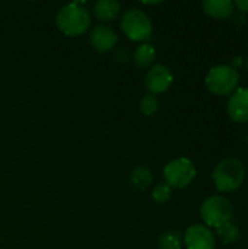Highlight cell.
I'll list each match as a JSON object with an SVG mask.
<instances>
[{
	"label": "cell",
	"mask_w": 248,
	"mask_h": 249,
	"mask_svg": "<svg viewBox=\"0 0 248 249\" xmlns=\"http://www.w3.org/2000/svg\"><path fill=\"white\" fill-rule=\"evenodd\" d=\"M92 13L99 22H104L105 25L115 20L120 16L121 4L117 0H99L94 4Z\"/></svg>",
	"instance_id": "11"
},
{
	"label": "cell",
	"mask_w": 248,
	"mask_h": 249,
	"mask_svg": "<svg viewBox=\"0 0 248 249\" xmlns=\"http://www.w3.org/2000/svg\"><path fill=\"white\" fill-rule=\"evenodd\" d=\"M203 12L215 19L229 18L234 12V1L231 0H205L202 3Z\"/></svg>",
	"instance_id": "12"
},
{
	"label": "cell",
	"mask_w": 248,
	"mask_h": 249,
	"mask_svg": "<svg viewBox=\"0 0 248 249\" xmlns=\"http://www.w3.org/2000/svg\"><path fill=\"white\" fill-rule=\"evenodd\" d=\"M113 58H114V61L118 63V64H126V63L129 61L130 55H129V53H127L124 48H117V50H114Z\"/></svg>",
	"instance_id": "19"
},
{
	"label": "cell",
	"mask_w": 248,
	"mask_h": 249,
	"mask_svg": "<svg viewBox=\"0 0 248 249\" xmlns=\"http://www.w3.org/2000/svg\"><path fill=\"white\" fill-rule=\"evenodd\" d=\"M184 245L187 249H215L216 236L205 225H193L184 233Z\"/></svg>",
	"instance_id": "8"
},
{
	"label": "cell",
	"mask_w": 248,
	"mask_h": 249,
	"mask_svg": "<svg viewBox=\"0 0 248 249\" xmlns=\"http://www.w3.org/2000/svg\"><path fill=\"white\" fill-rule=\"evenodd\" d=\"M183 238L178 231H167L158 239V249H181Z\"/></svg>",
	"instance_id": "15"
},
{
	"label": "cell",
	"mask_w": 248,
	"mask_h": 249,
	"mask_svg": "<svg viewBox=\"0 0 248 249\" xmlns=\"http://www.w3.org/2000/svg\"><path fill=\"white\" fill-rule=\"evenodd\" d=\"M227 111L235 123H248V88H238L229 96Z\"/></svg>",
	"instance_id": "10"
},
{
	"label": "cell",
	"mask_w": 248,
	"mask_h": 249,
	"mask_svg": "<svg viewBox=\"0 0 248 249\" xmlns=\"http://www.w3.org/2000/svg\"><path fill=\"white\" fill-rule=\"evenodd\" d=\"M200 216L205 222V226L210 228H221L234 217V204L224 196H212L208 197L200 207Z\"/></svg>",
	"instance_id": "4"
},
{
	"label": "cell",
	"mask_w": 248,
	"mask_h": 249,
	"mask_svg": "<svg viewBox=\"0 0 248 249\" xmlns=\"http://www.w3.org/2000/svg\"><path fill=\"white\" fill-rule=\"evenodd\" d=\"M246 66H247V70H248V57H247V61H246Z\"/></svg>",
	"instance_id": "22"
},
{
	"label": "cell",
	"mask_w": 248,
	"mask_h": 249,
	"mask_svg": "<svg viewBox=\"0 0 248 249\" xmlns=\"http://www.w3.org/2000/svg\"><path fill=\"white\" fill-rule=\"evenodd\" d=\"M172 82H174L172 71L164 64H153L145 76V86L148 92L155 96L167 92L171 88Z\"/></svg>",
	"instance_id": "7"
},
{
	"label": "cell",
	"mask_w": 248,
	"mask_h": 249,
	"mask_svg": "<svg viewBox=\"0 0 248 249\" xmlns=\"http://www.w3.org/2000/svg\"><path fill=\"white\" fill-rule=\"evenodd\" d=\"M243 63V58L241 57H234V60H232V67L234 69H238V66Z\"/></svg>",
	"instance_id": "21"
},
{
	"label": "cell",
	"mask_w": 248,
	"mask_h": 249,
	"mask_svg": "<svg viewBox=\"0 0 248 249\" xmlns=\"http://www.w3.org/2000/svg\"><path fill=\"white\" fill-rule=\"evenodd\" d=\"M132 58L139 69H151L156 58V50L152 44L142 42L134 48Z\"/></svg>",
	"instance_id": "13"
},
{
	"label": "cell",
	"mask_w": 248,
	"mask_h": 249,
	"mask_svg": "<svg viewBox=\"0 0 248 249\" xmlns=\"http://www.w3.org/2000/svg\"><path fill=\"white\" fill-rule=\"evenodd\" d=\"M159 109V101L155 95L152 93H146L140 98L139 101V111L145 115V117H151L153 114H156V111Z\"/></svg>",
	"instance_id": "17"
},
{
	"label": "cell",
	"mask_w": 248,
	"mask_h": 249,
	"mask_svg": "<svg viewBox=\"0 0 248 249\" xmlns=\"http://www.w3.org/2000/svg\"><path fill=\"white\" fill-rule=\"evenodd\" d=\"M216 233H218V236L221 238V241H222L225 245L235 244V242L240 239V236H241L240 228H238L235 223H232V222H229V223H227V225L218 228V229H216Z\"/></svg>",
	"instance_id": "16"
},
{
	"label": "cell",
	"mask_w": 248,
	"mask_h": 249,
	"mask_svg": "<svg viewBox=\"0 0 248 249\" xmlns=\"http://www.w3.org/2000/svg\"><path fill=\"white\" fill-rule=\"evenodd\" d=\"M121 32L127 39L134 42H148L153 35V25L151 18L139 7L127 9L120 20Z\"/></svg>",
	"instance_id": "3"
},
{
	"label": "cell",
	"mask_w": 248,
	"mask_h": 249,
	"mask_svg": "<svg viewBox=\"0 0 248 249\" xmlns=\"http://www.w3.org/2000/svg\"><path fill=\"white\" fill-rule=\"evenodd\" d=\"M172 197V188L170 185H167L165 182L164 184H158L156 187H153L152 190V198L155 203L158 204H165L171 200Z\"/></svg>",
	"instance_id": "18"
},
{
	"label": "cell",
	"mask_w": 248,
	"mask_h": 249,
	"mask_svg": "<svg viewBox=\"0 0 248 249\" xmlns=\"http://www.w3.org/2000/svg\"><path fill=\"white\" fill-rule=\"evenodd\" d=\"M162 174L167 185L171 188L183 190L194 181L197 171L189 158H177L165 165Z\"/></svg>",
	"instance_id": "6"
},
{
	"label": "cell",
	"mask_w": 248,
	"mask_h": 249,
	"mask_svg": "<svg viewBox=\"0 0 248 249\" xmlns=\"http://www.w3.org/2000/svg\"><path fill=\"white\" fill-rule=\"evenodd\" d=\"M208 89L218 96H228L237 90L240 73L229 64L213 66L205 77Z\"/></svg>",
	"instance_id": "5"
},
{
	"label": "cell",
	"mask_w": 248,
	"mask_h": 249,
	"mask_svg": "<svg viewBox=\"0 0 248 249\" xmlns=\"http://www.w3.org/2000/svg\"><path fill=\"white\" fill-rule=\"evenodd\" d=\"M89 42L92 48L98 53H108L115 50L117 42H118V35L117 32L104 23H99L94 26L89 32Z\"/></svg>",
	"instance_id": "9"
},
{
	"label": "cell",
	"mask_w": 248,
	"mask_h": 249,
	"mask_svg": "<svg viewBox=\"0 0 248 249\" xmlns=\"http://www.w3.org/2000/svg\"><path fill=\"white\" fill-rule=\"evenodd\" d=\"M153 181V175L151 172L149 168L146 166H136L130 175H129V182L132 185V188L139 190V191H145Z\"/></svg>",
	"instance_id": "14"
},
{
	"label": "cell",
	"mask_w": 248,
	"mask_h": 249,
	"mask_svg": "<svg viewBox=\"0 0 248 249\" xmlns=\"http://www.w3.org/2000/svg\"><path fill=\"white\" fill-rule=\"evenodd\" d=\"M91 12L82 3H69L56 13V26L66 36H80L91 28Z\"/></svg>",
	"instance_id": "1"
},
{
	"label": "cell",
	"mask_w": 248,
	"mask_h": 249,
	"mask_svg": "<svg viewBox=\"0 0 248 249\" xmlns=\"http://www.w3.org/2000/svg\"><path fill=\"white\" fill-rule=\"evenodd\" d=\"M212 179L218 191L232 193L238 190L246 179V168L235 158L222 159L212 172Z\"/></svg>",
	"instance_id": "2"
},
{
	"label": "cell",
	"mask_w": 248,
	"mask_h": 249,
	"mask_svg": "<svg viewBox=\"0 0 248 249\" xmlns=\"http://www.w3.org/2000/svg\"><path fill=\"white\" fill-rule=\"evenodd\" d=\"M234 7H237L240 12H244V13H247L248 12V0H235V1H234Z\"/></svg>",
	"instance_id": "20"
}]
</instances>
